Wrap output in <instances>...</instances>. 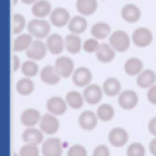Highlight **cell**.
<instances>
[{"label":"cell","mask_w":156,"mask_h":156,"mask_svg":"<svg viewBox=\"0 0 156 156\" xmlns=\"http://www.w3.org/2000/svg\"><path fill=\"white\" fill-rule=\"evenodd\" d=\"M22 2H24V4H27V5H34L37 0H22Z\"/></svg>","instance_id":"obj_44"},{"label":"cell","mask_w":156,"mask_h":156,"mask_svg":"<svg viewBox=\"0 0 156 156\" xmlns=\"http://www.w3.org/2000/svg\"><path fill=\"white\" fill-rule=\"evenodd\" d=\"M146 98H148V101L151 102V104L156 106V84L148 89V96H146Z\"/></svg>","instance_id":"obj_40"},{"label":"cell","mask_w":156,"mask_h":156,"mask_svg":"<svg viewBox=\"0 0 156 156\" xmlns=\"http://www.w3.org/2000/svg\"><path fill=\"white\" fill-rule=\"evenodd\" d=\"M22 139L27 144H41V143H44V131L37 128H27L22 133Z\"/></svg>","instance_id":"obj_16"},{"label":"cell","mask_w":156,"mask_h":156,"mask_svg":"<svg viewBox=\"0 0 156 156\" xmlns=\"http://www.w3.org/2000/svg\"><path fill=\"white\" fill-rule=\"evenodd\" d=\"M55 71L59 72V76L61 77H71L72 74H74V62H72V59L66 57V55H59L57 61H55L54 64Z\"/></svg>","instance_id":"obj_4"},{"label":"cell","mask_w":156,"mask_h":156,"mask_svg":"<svg viewBox=\"0 0 156 156\" xmlns=\"http://www.w3.org/2000/svg\"><path fill=\"white\" fill-rule=\"evenodd\" d=\"M17 2H19V0H10V5H12V7H14V5L17 4Z\"/></svg>","instance_id":"obj_45"},{"label":"cell","mask_w":156,"mask_h":156,"mask_svg":"<svg viewBox=\"0 0 156 156\" xmlns=\"http://www.w3.org/2000/svg\"><path fill=\"white\" fill-rule=\"evenodd\" d=\"M25 25H27V22H25L24 15L15 14L14 17H12V34H15V35L22 34V30L25 29Z\"/></svg>","instance_id":"obj_32"},{"label":"cell","mask_w":156,"mask_h":156,"mask_svg":"<svg viewBox=\"0 0 156 156\" xmlns=\"http://www.w3.org/2000/svg\"><path fill=\"white\" fill-rule=\"evenodd\" d=\"M41 79H42V82H45V84L54 86V84H57L62 77L59 76V72L55 71L54 66H45V67L41 71Z\"/></svg>","instance_id":"obj_22"},{"label":"cell","mask_w":156,"mask_h":156,"mask_svg":"<svg viewBox=\"0 0 156 156\" xmlns=\"http://www.w3.org/2000/svg\"><path fill=\"white\" fill-rule=\"evenodd\" d=\"M91 81H92V72L87 67H79L72 74V82L79 87H87L91 84Z\"/></svg>","instance_id":"obj_11"},{"label":"cell","mask_w":156,"mask_h":156,"mask_svg":"<svg viewBox=\"0 0 156 156\" xmlns=\"http://www.w3.org/2000/svg\"><path fill=\"white\" fill-rule=\"evenodd\" d=\"M15 89H17V92L20 96H30L34 92V82H32L30 77H22L17 81Z\"/></svg>","instance_id":"obj_31"},{"label":"cell","mask_w":156,"mask_h":156,"mask_svg":"<svg viewBox=\"0 0 156 156\" xmlns=\"http://www.w3.org/2000/svg\"><path fill=\"white\" fill-rule=\"evenodd\" d=\"M66 101H67L69 108L81 109L82 104L86 102V99H84V94H81V92H77V91H71V92H67V96H66Z\"/></svg>","instance_id":"obj_30"},{"label":"cell","mask_w":156,"mask_h":156,"mask_svg":"<svg viewBox=\"0 0 156 156\" xmlns=\"http://www.w3.org/2000/svg\"><path fill=\"white\" fill-rule=\"evenodd\" d=\"M149 153H151L153 156H156V136L151 139V143H149Z\"/></svg>","instance_id":"obj_43"},{"label":"cell","mask_w":156,"mask_h":156,"mask_svg":"<svg viewBox=\"0 0 156 156\" xmlns=\"http://www.w3.org/2000/svg\"><path fill=\"white\" fill-rule=\"evenodd\" d=\"M20 69H22V74H24L25 77H34V76L39 74V66L35 64V61H32V59L25 61Z\"/></svg>","instance_id":"obj_34"},{"label":"cell","mask_w":156,"mask_h":156,"mask_svg":"<svg viewBox=\"0 0 156 156\" xmlns=\"http://www.w3.org/2000/svg\"><path fill=\"white\" fill-rule=\"evenodd\" d=\"M42 154L44 156H62V143L57 138H49L42 143Z\"/></svg>","instance_id":"obj_6"},{"label":"cell","mask_w":156,"mask_h":156,"mask_svg":"<svg viewBox=\"0 0 156 156\" xmlns=\"http://www.w3.org/2000/svg\"><path fill=\"white\" fill-rule=\"evenodd\" d=\"M41 119H42V116H41V112L37 111V109H25L24 112H22V116H20V122L25 126V128H34L35 124H39L41 122Z\"/></svg>","instance_id":"obj_17"},{"label":"cell","mask_w":156,"mask_h":156,"mask_svg":"<svg viewBox=\"0 0 156 156\" xmlns=\"http://www.w3.org/2000/svg\"><path fill=\"white\" fill-rule=\"evenodd\" d=\"M71 15H69V12L66 10V9L62 7H57L52 10L51 14V24L55 25V27H64V25H69V22H71Z\"/></svg>","instance_id":"obj_12"},{"label":"cell","mask_w":156,"mask_h":156,"mask_svg":"<svg viewBox=\"0 0 156 156\" xmlns=\"http://www.w3.org/2000/svg\"><path fill=\"white\" fill-rule=\"evenodd\" d=\"M98 114H94L92 111H84L81 116H79V126H81L84 131H91L98 126Z\"/></svg>","instance_id":"obj_19"},{"label":"cell","mask_w":156,"mask_h":156,"mask_svg":"<svg viewBox=\"0 0 156 156\" xmlns=\"http://www.w3.org/2000/svg\"><path fill=\"white\" fill-rule=\"evenodd\" d=\"M67 27H69V30H71V34H82V32L87 29V22H86V19L79 14V15H76V17L71 19Z\"/></svg>","instance_id":"obj_28"},{"label":"cell","mask_w":156,"mask_h":156,"mask_svg":"<svg viewBox=\"0 0 156 156\" xmlns=\"http://www.w3.org/2000/svg\"><path fill=\"white\" fill-rule=\"evenodd\" d=\"M102 89H104V94L109 96V98H114V96L121 94V82L116 77H108L102 84Z\"/></svg>","instance_id":"obj_24"},{"label":"cell","mask_w":156,"mask_h":156,"mask_svg":"<svg viewBox=\"0 0 156 156\" xmlns=\"http://www.w3.org/2000/svg\"><path fill=\"white\" fill-rule=\"evenodd\" d=\"M45 44H47V49L51 54L61 55L66 49V39H62V35L59 34H51L45 41Z\"/></svg>","instance_id":"obj_9"},{"label":"cell","mask_w":156,"mask_h":156,"mask_svg":"<svg viewBox=\"0 0 156 156\" xmlns=\"http://www.w3.org/2000/svg\"><path fill=\"white\" fill-rule=\"evenodd\" d=\"M76 9L81 15H92L98 10V0H77Z\"/></svg>","instance_id":"obj_25"},{"label":"cell","mask_w":156,"mask_h":156,"mask_svg":"<svg viewBox=\"0 0 156 156\" xmlns=\"http://www.w3.org/2000/svg\"><path fill=\"white\" fill-rule=\"evenodd\" d=\"M98 118L101 119V121H111L112 118H114V108H112L111 104H101L98 108Z\"/></svg>","instance_id":"obj_33"},{"label":"cell","mask_w":156,"mask_h":156,"mask_svg":"<svg viewBox=\"0 0 156 156\" xmlns=\"http://www.w3.org/2000/svg\"><path fill=\"white\" fill-rule=\"evenodd\" d=\"M34 35L32 34H19L14 41V51L15 52H27V49L34 42Z\"/></svg>","instance_id":"obj_21"},{"label":"cell","mask_w":156,"mask_h":156,"mask_svg":"<svg viewBox=\"0 0 156 156\" xmlns=\"http://www.w3.org/2000/svg\"><path fill=\"white\" fill-rule=\"evenodd\" d=\"M51 22H47L45 19H37L35 17L34 20H30L27 24L29 34H32L35 39H44L51 35Z\"/></svg>","instance_id":"obj_1"},{"label":"cell","mask_w":156,"mask_h":156,"mask_svg":"<svg viewBox=\"0 0 156 156\" xmlns=\"http://www.w3.org/2000/svg\"><path fill=\"white\" fill-rule=\"evenodd\" d=\"M129 136H128V131L122 128H114L109 131V143H111L112 146H116V148H121V146H124L126 143H128Z\"/></svg>","instance_id":"obj_13"},{"label":"cell","mask_w":156,"mask_h":156,"mask_svg":"<svg viewBox=\"0 0 156 156\" xmlns=\"http://www.w3.org/2000/svg\"><path fill=\"white\" fill-rule=\"evenodd\" d=\"M82 45H84V42H81V37H77V34H69L66 37V49L71 54H77Z\"/></svg>","instance_id":"obj_29"},{"label":"cell","mask_w":156,"mask_h":156,"mask_svg":"<svg viewBox=\"0 0 156 156\" xmlns=\"http://www.w3.org/2000/svg\"><path fill=\"white\" fill-rule=\"evenodd\" d=\"M148 129L153 136H156V118H151V121H149V124H148Z\"/></svg>","instance_id":"obj_42"},{"label":"cell","mask_w":156,"mask_h":156,"mask_svg":"<svg viewBox=\"0 0 156 156\" xmlns=\"http://www.w3.org/2000/svg\"><path fill=\"white\" fill-rule=\"evenodd\" d=\"M41 129L44 131V134H55V133L59 131V119L55 118V114L47 112V114L42 116Z\"/></svg>","instance_id":"obj_8"},{"label":"cell","mask_w":156,"mask_h":156,"mask_svg":"<svg viewBox=\"0 0 156 156\" xmlns=\"http://www.w3.org/2000/svg\"><path fill=\"white\" fill-rule=\"evenodd\" d=\"M131 41L134 42V45H138V47H148V45L153 42V34H151L149 29L139 27V29H136V30L133 32Z\"/></svg>","instance_id":"obj_5"},{"label":"cell","mask_w":156,"mask_h":156,"mask_svg":"<svg viewBox=\"0 0 156 156\" xmlns=\"http://www.w3.org/2000/svg\"><path fill=\"white\" fill-rule=\"evenodd\" d=\"M138 101H139V98H138V94H136L134 91H122L121 94H119V98H118V102H119V106H121L122 109H126V111H129V109H134L136 106H138Z\"/></svg>","instance_id":"obj_10"},{"label":"cell","mask_w":156,"mask_h":156,"mask_svg":"<svg viewBox=\"0 0 156 156\" xmlns=\"http://www.w3.org/2000/svg\"><path fill=\"white\" fill-rule=\"evenodd\" d=\"M111 153H109L108 146L106 144H99L94 148V151H92V156H109Z\"/></svg>","instance_id":"obj_39"},{"label":"cell","mask_w":156,"mask_h":156,"mask_svg":"<svg viewBox=\"0 0 156 156\" xmlns=\"http://www.w3.org/2000/svg\"><path fill=\"white\" fill-rule=\"evenodd\" d=\"M67 156H87V151L82 144H72L67 151Z\"/></svg>","instance_id":"obj_38"},{"label":"cell","mask_w":156,"mask_h":156,"mask_svg":"<svg viewBox=\"0 0 156 156\" xmlns=\"http://www.w3.org/2000/svg\"><path fill=\"white\" fill-rule=\"evenodd\" d=\"M91 34L92 37L99 39V41H102V39H108L111 37V25L106 24V22H98V24H94V27L91 29Z\"/></svg>","instance_id":"obj_27"},{"label":"cell","mask_w":156,"mask_h":156,"mask_svg":"<svg viewBox=\"0 0 156 156\" xmlns=\"http://www.w3.org/2000/svg\"><path fill=\"white\" fill-rule=\"evenodd\" d=\"M99 47H101V44H99V39H96V37L87 39V41L84 42V45H82V49H84L86 52H89V54H92V52H98Z\"/></svg>","instance_id":"obj_36"},{"label":"cell","mask_w":156,"mask_h":156,"mask_svg":"<svg viewBox=\"0 0 156 156\" xmlns=\"http://www.w3.org/2000/svg\"><path fill=\"white\" fill-rule=\"evenodd\" d=\"M104 94V89L98 84H89L87 87H84V99L87 104H99Z\"/></svg>","instance_id":"obj_7"},{"label":"cell","mask_w":156,"mask_h":156,"mask_svg":"<svg viewBox=\"0 0 156 156\" xmlns=\"http://www.w3.org/2000/svg\"><path fill=\"white\" fill-rule=\"evenodd\" d=\"M20 67H22V64H20V59H19V55H12V72L19 71Z\"/></svg>","instance_id":"obj_41"},{"label":"cell","mask_w":156,"mask_h":156,"mask_svg":"<svg viewBox=\"0 0 156 156\" xmlns=\"http://www.w3.org/2000/svg\"><path fill=\"white\" fill-rule=\"evenodd\" d=\"M12 156H20V154H17V153H12Z\"/></svg>","instance_id":"obj_46"},{"label":"cell","mask_w":156,"mask_h":156,"mask_svg":"<svg viewBox=\"0 0 156 156\" xmlns=\"http://www.w3.org/2000/svg\"><path fill=\"white\" fill-rule=\"evenodd\" d=\"M32 14H34V17H37V19L51 17V14H52L51 2H49V0H37V2L32 5Z\"/></svg>","instance_id":"obj_18"},{"label":"cell","mask_w":156,"mask_h":156,"mask_svg":"<svg viewBox=\"0 0 156 156\" xmlns=\"http://www.w3.org/2000/svg\"><path fill=\"white\" fill-rule=\"evenodd\" d=\"M121 17L124 22H129V24H134L141 19V10L136 7L134 4H126L124 7L121 9Z\"/></svg>","instance_id":"obj_14"},{"label":"cell","mask_w":156,"mask_h":156,"mask_svg":"<svg viewBox=\"0 0 156 156\" xmlns=\"http://www.w3.org/2000/svg\"><path fill=\"white\" fill-rule=\"evenodd\" d=\"M19 154L20 156H39V146L37 144H27V143H25L20 148Z\"/></svg>","instance_id":"obj_37"},{"label":"cell","mask_w":156,"mask_h":156,"mask_svg":"<svg viewBox=\"0 0 156 156\" xmlns=\"http://www.w3.org/2000/svg\"><path fill=\"white\" fill-rule=\"evenodd\" d=\"M67 101L62 98H59V96H54V98H51L47 101V111L52 112V114L55 116H61L66 112V109H67Z\"/></svg>","instance_id":"obj_15"},{"label":"cell","mask_w":156,"mask_h":156,"mask_svg":"<svg viewBox=\"0 0 156 156\" xmlns=\"http://www.w3.org/2000/svg\"><path fill=\"white\" fill-rule=\"evenodd\" d=\"M126 154L128 156H144L146 154V149L141 143H133V144L128 146L126 149Z\"/></svg>","instance_id":"obj_35"},{"label":"cell","mask_w":156,"mask_h":156,"mask_svg":"<svg viewBox=\"0 0 156 156\" xmlns=\"http://www.w3.org/2000/svg\"><path fill=\"white\" fill-rule=\"evenodd\" d=\"M136 84L143 89H149L151 86L156 84V74L151 69H144L139 76H136Z\"/></svg>","instance_id":"obj_20"},{"label":"cell","mask_w":156,"mask_h":156,"mask_svg":"<svg viewBox=\"0 0 156 156\" xmlns=\"http://www.w3.org/2000/svg\"><path fill=\"white\" fill-rule=\"evenodd\" d=\"M109 44L112 45L116 52H126L129 49V44H131V37L124 30H114L109 37Z\"/></svg>","instance_id":"obj_2"},{"label":"cell","mask_w":156,"mask_h":156,"mask_svg":"<svg viewBox=\"0 0 156 156\" xmlns=\"http://www.w3.org/2000/svg\"><path fill=\"white\" fill-rule=\"evenodd\" d=\"M96 57H98L99 62H104V64H108V62L114 61L116 57V51L112 49L111 44H101V47H99V51L96 52Z\"/></svg>","instance_id":"obj_23"},{"label":"cell","mask_w":156,"mask_h":156,"mask_svg":"<svg viewBox=\"0 0 156 156\" xmlns=\"http://www.w3.org/2000/svg\"><path fill=\"white\" fill-rule=\"evenodd\" d=\"M49 52L47 49V44L45 42H42V39H34V42H32V45L27 49V57L32 59V61H41V59L45 57V54Z\"/></svg>","instance_id":"obj_3"},{"label":"cell","mask_w":156,"mask_h":156,"mask_svg":"<svg viewBox=\"0 0 156 156\" xmlns=\"http://www.w3.org/2000/svg\"><path fill=\"white\" fill-rule=\"evenodd\" d=\"M143 71H144V69H143L141 59H138V57H129L128 61L124 62V72H126L128 76H139Z\"/></svg>","instance_id":"obj_26"}]
</instances>
